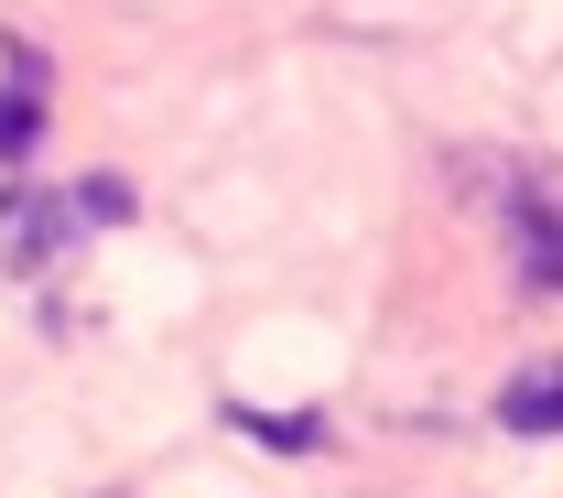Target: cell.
Returning a JSON list of instances; mask_svg holds the SVG:
<instances>
[{"label":"cell","mask_w":563,"mask_h":498,"mask_svg":"<svg viewBox=\"0 0 563 498\" xmlns=\"http://www.w3.org/2000/svg\"><path fill=\"white\" fill-rule=\"evenodd\" d=\"M228 423L250 433V444H282V455H314V444H325L314 412H228Z\"/></svg>","instance_id":"5b68a950"},{"label":"cell","mask_w":563,"mask_h":498,"mask_svg":"<svg viewBox=\"0 0 563 498\" xmlns=\"http://www.w3.org/2000/svg\"><path fill=\"white\" fill-rule=\"evenodd\" d=\"M76 207H87V228H120V217H131L141 196L120 185V174H87V185H76Z\"/></svg>","instance_id":"8992f818"},{"label":"cell","mask_w":563,"mask_h":498,"mask_svg":"<svg viewBox=\"0 0 563 498\" xmlns=\"http://www.w3.org/2000/svg\"><path fill=\"white\" fill-rule=\"evenodd\" d=\"M498 423L509 433H563V368H520L498 390Z\"/></svg>","instance_id":"277c9868"},{"label":"cell","mask_w":563,"mask_h":498,"mask_svg":"<svg viewBox=\"0 0 563 498\" xmlns=\"http://www.w3.org/2000/svg\"><path fill=\"white\" fill-rule=\"evenodd\" d=\"M44 152V66L11 44V76H0V163H33Z\"/></svg>","instance_id":"3957f363"},{"label":"cell","mask_w":563,"mask_h":498,"mask_svg":"<svg viewBox=\"0 0 563 498\" xmlns=\"http://www.w3.org/2000/svg\"><path fill=\"white\" fill-rule=\"evenodd\" d=\"M488 196H498V239H509L520 283L563 292V174H553V163H498Z\"/></svg>","instance_id":"6da1fadb"},{"label":"cell","mask_w":563,"mask_h":498,"mask_svg":"<svg viewBox=\"0 0 563 498\" xmlns=\"http://www.w3.org/2000/svg\"><path fill=\"white\" fill-rule=\"evenodd\" d=\"M76 228H87L76 196H55V185H11V196H0V261H11V272H55V261L76 250Z\"/></svg>","instance_id":"7a4b0ae2"}]
</instances>
